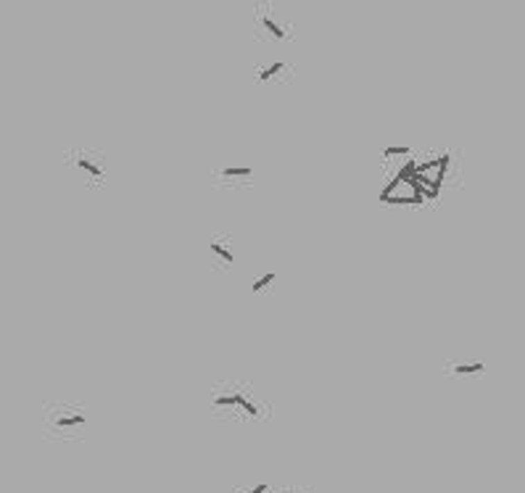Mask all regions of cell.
Wrapping results in <instances>:
<instances>
[{"label":"cell","mask_w":525,"mask_h":493,"mask_svg":"<svg viewBox=\"0 0 525 493\" xmlns=\"http://www.w3.org/2000/svg\"><path fill=\"white\" fill-rule=\"evenodd\" d=\"M211 406L214 409H240L249 417H262V406L259 401L253 399V390H249V386L243 383H224L217 386L211 393Z\"/></svg>","instance_id":"cell-1"},{"label":"cell","mask_w":525,"mask_h":493,"mask_svg":"<svg viewBox=\"0 0 525 493\" xmlns=\"http://www.w3.org/2000/svg\"><path fill=\"white\" fill-rule=\"evenodd\" d=\"M42 420H45V435H69L77 433L88 425V414L79 406H69V404H48L42 406Z\"/></svg>","instance_id":"cell-2"},{"label":"cell","mask_w":525,"mask_h":493,"mask_svg":"<svg viewBox=\"0 0 525 493\" xmlns=\"http://www.w3.org/2000/svg\"><path fill=\"white\" fill-rule=\"evenodd\" d=\"M66 161H69V164L85 177L88 185H92V187L106 185V161L101 153L88 150V148H74V150L66 153Z\"/></svg>","instance_id":"cell-3"},{"label":"cell","mask_w":525,"mask_h":493,"mask_svg":"<svg viewBox=\"0 0 525 493\" xmlns=\"http://www.w3.org/2000/svg\"><path fill=\"white\" fill-rule=\"evenodd\" d=\"M253 21H256V27H259V32H264L269 40L275 42H283L290 37V29L277 19L275 11H269V8H264V6H259L256 8V14H253Z\"/></svg>","instance_id":"cell-4"},{"label":"cell","mask_w":525,"mask_h":493,"mask_svg":"<svg viewBox=\"0 0 525 493\" xmlns=\"http://www.w3.org/2000/svg\"><path fill=\"white\" fill-rule=\"evenodd\" d=\"M209 254H211V261H214L219 269L235 267V245H233V240L230 238H222V235L211 238L209 240Z\"/></svg>","instance_id":"cell-5"},{"label":"cell","mask_w":525,"mask_h":493,"mask_svg":"<svg viewBox=\"0 0 525 493\" xmlns=\"http://www.w3.org/2000/svg\"><path fill=\"white\" fill-rule=\"evenodd\" d=\"M283 74H290V67L285 61H272V64H267V67L253 69V77L259 82H267V85H269V82H280Z\"/></svg>","instance_id":"cell-6"},{"label":"cell","mask_w":525,"mask_h":493,"mask_svg":"<svg viewBox=\"0 0 525 493\" xmlns=\"http://www.w3.org/2000/svg\"><path fill=\"white\" fill-rule=\"evenodd\" d=\"M483 372H486V361H449L444 367V374H454V377H470V374Z\"/></svg>","instance_id":"cell-7"},{"label":"cell","mask_w":525,"mask_h":493,"mask_svg":"<svg viewBox=\"0 0 525 493\" xmlns=\"http://www.w3.org/2000/svg\"><path fill=\"white\" fill-rule=\"evenodd\" d=\"M249 177H253L251 166H219V169H214V180L217 182H224V180H249Z\"/></svg>","instance_id":"cell-8"},{"label":"cell","mask_w":525,"mask_h":493,"mask_svg":"<svg viewBox=\"0 0 525 493\" xmlns=\"http://www.w3.org/2000/svg\"><path fill=\"white\" fill-rule=\"evenodd\" d=\"M275 280H277V272H264L259 280L251 282V291H253V293H262V291H267Z\"/></svg>","instance_id":"cell-9"},{"label":"cell","mask_w":525,"mask_h":493,"mask_svg":"<svg viewBox=\"0 0 525 493\" xmlns=\"http://www.w3.org/2000/svg\"><path fill=\"white\" fill-rule=\"evenodd\" d=\"M383 156H385V159H391V156H409V148L407 146H388L385 150H383Z\"/></svg>","instance_id":"cell-10"},{"label":"cell","mask_w":525,"mask_h":493,"mask_svg":"<svg viewBox=\"0 0 525 493\" xmlns=\"http://www.w3.org/2000/svg\"><path fill=\"white\" fill-rule=\"evenodd\" d=\"M272 491V485L269 483H262V485H256V488H249V491H240V493H269Z\"/></svg>","instance_id":"cell-11"},{"label":"cell","mask_w":525,"mask_h":493,"mask_svg":"<svg viewBox=\"0 0 525 493\" xmlns=\"http://www.w3.org/2000/svg\"><path fill=\"white\" fill-rule=\"evenodd\" d=\"M283 493H306V491H303V488H296V485H293V488H285Z\"/></svg>","instance_id":"cell-12"}]
</instances>
